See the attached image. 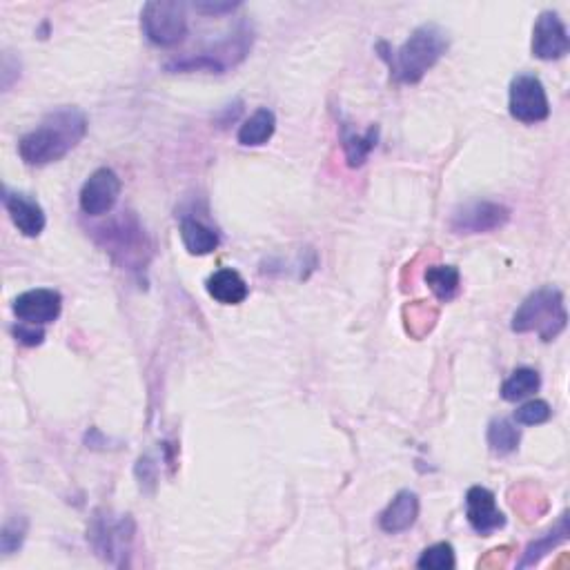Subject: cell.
<instances>
[{
	"label": "cell",
	"mask_w": 570,
	"mask_h": 570,
	"mask_svg": "<svg viewBox=\"0 0 570 570\" xmlns=\"http://www.w3.org/2000/svg\"><path fill=\"white\" fill-rule=\"evenodd\" d=\"M87 116L78 107H58L49 112L41 125L25 134L18 143V154L32 167H43L65 159L85 139Z\"/></svg>",
	"instance_id": "obj_1"
},
{
	"label": "cell",
	"mask_w": 570,
	"mask_h": 570,
	"mask_svg": "<svg viewBox=\"0 0 570 570\" xmlns=\"http://www.w3.org/2000/svg\"><path fill=\"white\" fill-rule=\"evenodd\" d=\"M448 49V34L439 25H421L395 52L381 54L399 83H419Z\"/></svg>",
	"instance_id": "obj_2"
},
{
	"label": "cell",
	"mask_w": 570,
	"mask_h": 570,
	"mask_svg": "<svg viewBox=\"0 0 570 570\" xmlns=\"http://www.w3.org/2000/svg\"><path fill=\"white\" fill-rule=\"evenodd\" d=\"M568 312L564 294L557 288H539L528 294L522 306L513 314L510 328L519 334L535 332L542 341H553L566 330Z\"/></svg>",
	"instance_id": "obj_3"
},
{
	"label": "cell",
	"mask_w": 570,
	"mask_h": 570,
	"mask_svg": "<svg viewBox=\"0 0 570 570\" xmlns=\"http://www.w3.org/2000/svg\"><path fill=\"white\" fill-rule=\"evenodd\" d=\"M141 27L147 41L156 47H174L188 36V14L179 0H152L141 12Z\"/></svg>",
	"instance_id": "obj_4"
},
{
	"label": "cell",
	"mask_w": 570,
	"mask_h": 570,
	"mask_svg": "<svg viewBox=\"0 0 570 570\" xmlns=\"http://www.w3.org/2000/svg\"><path fill=\"white\" fill-rule=\"evenodd\" d=\"M252 47V34L248 29H239L237 34L230 36L228 41H221L219 45H214L210 52H203L199 56H188L181 58V61H174L167 65L170 72H194V70H208L221 74L228 70V67L241 63L245 56H248Z\"/></svg>",
	"instance_id": "obj_5"
},
{
	"label": "cell",
	"mask_w": 570,
	"mask_h": 570,
	"mask_svg": "<svg viewBox=\"0 0 570 570\" xmlns=\"http://www.w3.org/2000/svg\"><path fill=\"white\" fill-rule=\"evenodd\" d=\"M508 110L515 121L535 125L550 116V103L544 90V83L533 74H519L510 83Z\"/></svg>",
	"instance_id": "obj_6"
},
{
	"label": "cell",
	"mask_w": 570,
	"mask_h": 570,
	"mask_svg": "<svg viewBox=\"0 0 570 570\" xmlns=\"http://www.w3.org/2000/svg\"><path fill=\"white\" fill-rule=\"evenodd\" d=\"M510 219L506 205L495 201H470L455 210L450 230L455 234H486L504 228Z\"/></svg>",
	"instance_id": "obj_7"
},
{
	"label": "cell",
	"mask_w": 570,
	"mask_h": 570,
	"mask_svg": "<svg viewBox=\"0 0 570 570\" xmlns=\"http://www.w3.org/2000/svg\"><path fill=\"white\" fill-rule=\"evenodd\" d=\"M121 188L123 185L119 174L110 170V167H101V170H96L90 179L83 183L81 196H78L81 210L90 216H103L112 212L114 205L119 203Z\"/></svg>",
	"instance_id": "obj_8"
},
{
	"label": "cell",
	"mask_w": 570,
	"mask_h": 570,
	"mask_svg": "<svg viewBox=\"0 0 570 570\" xmlns=\"http://www.w3.org/2000/svg\"><path fill=\"white\" fill-rule=\"evenodd\" d=\"M63 310V297L61 292L49 290V288H36L18 294L14 301V314L21 323H29V326H47L61 317Z\"/></svg>",
	"instance_id": "obj_9"
},
{
	"label": "cell",
	"mask_w": 570,
	"mask_h": 570,
	"mask_svg": "<svg viewBox=\"0 0 570 570\" xmlns=\"http://www.w3.org/2000/svg\"><path fill=\"white\" fill-rule=\"evenodd\" d=\"M533 56L539 61H559L570 49L568 29L555 12H542L533 27Z\"/></svg>",
	"instance_id": "obj_10"
},
{
	"label": "cell",
	"mask_w": 570,
	"mask_h": 570,
	"mask_svg": "<svg viewBox=\"0 0 570 570\" xmlns=\"http://www.w3.org/2000/svg\"><path fill=\"white\" fill-rule=\"evenodd\" d=\"M466 517L479 535H493L495 530L506 526V517L497 508V499L493 490L484 486H473L466 495Z\"/></svg>",
	"instance_id": "obj_11"
},
{
	"label": "cell",
	"mask_w": 570,
	"mask_h": 570,
	"mask_svg": "<svg viewBox=\"0 0 570 570\" xmlns=\"http://www.w3.org/2000/svg\"><path fill=\"white\" fill-rule=\"evenodd\" d=\"M134 537V524L130 517L125 519H96L90 539L98 553L105 555V559L110 557V562H114V555H125V550L130 548Z\"/></svg>",
	"instance_id": "obj_12"
},
{
	"label": "cell",
	"mask_w": 570,
	"mask_h": 570,
	"mask_svg": "<svg viewBox=\"0 0 570 570\" xmlns=\"http://www.w3.org/2000/svg\"><path fill=\"white\" fill-rule=\"evenodd\" d=\"M5 210L9 214V219L16 225V230L23 234V237L36 239L38 234L45 230V212L41 208V203L32 196L21 194V192H9L5 190L3 194Z\"/></svg>",
	"instance_id": "obj_13"
},
{
	"label": "cell",
	"mask_w": 570,
	"mask_h": 570,
	"mask_svg": "<svg viewBox=\"0 0 570 570\" xmlns=\"http://www.w3.org/2000/svg\"><path fill=\"white\" fill-rule=\"evenodd\" d=\"M417 517H419V497L415 493H410V490H401V493H397L395 499H392L386 510L379 515V526L383 533L399 535L415 526Z\"/></svg>",
	"instance_id": "obj_14"
},
{
	"label": "cell",
	"mask_w": 570,
	"mask_h": 570,
	"mask_svg": "<svg viewBox=\"0 0 570 570\" xmlns=\"http://www.w3.org/2000/svg\"><path fill=\"white\" fill-rule=\"evenodd\" d=\"M205 288H208L210 297L214 301L223 303V306H239V303L248 299V294H250L248 283H245L241 274L232 268H221L214 274H210Z\"/></svg>",
	"instance_id": "obj_15"
},
{
	"label": "cell",
	"mask_w": 570,
	"mask_h": 570,
	"mask_svg": "<svg viewBox=\"0 0 570 570\" xmlns=\"http://www.w3.org/2000/svg\"><path fill=\"white\" fill-rule=\"evenodd\" d=\"M274 130H277V116L268 107H259L250 119H245V123L239 127L237 141L243 147H259L265 145L270 139Z\"/></svg>",
	"instance_id": "obj_16"
},
{
	"label": "cell",
	"mask_w": 570,
	"mask_h": 570,
	"mask_svg": "<svg viewBox=\"0 0 570 570\" xmlns=\"http://www.w3.org/2000/svg\"><path fill=\"white\" fill-rule=\"evenodd\" d=\"M181 241L185 250L194 257H205L219 248V234H216L210 225L201 223L199 219H183L181 221Z\"/></svg>",
	"instance_id": "obj_17"
},
{
	"label": "cell",
	"mask_w": 570,
	"mask_h": 570,
	"mask_svg": "<svg viewBox=\"0 0 570 570\" xmlns=\"http://www.w3.org/2000/svg\"><path fill=\"white\" fill-rule=\"evenodd\" d=\"M379 139V127H370L366 134H355L348 125H343L341 130V145L343 154H346V161L350 167H361L366 163L370 152L375 150Z\"/></svg>",
	"instance_id": "obj_18"
},
{
	"label": "cell",
	"mask_w": 570,
	"mask_h": 570,
	"mask_svg": "<svg viewBox=\"0 0 570 570\" xmlns=\"http://www.w3.org/2000/svg\"><path fill=\"white\" fill-rule=\"evenodd\" d=\"M568 535H570V528H568V513H564L559 517V522L555 524V528H550L544 537L535 539V542H530L526 553L522 557V562H519V568H526V566H533L537 564L539 559L544 555L553 553V548L568 542Z\"/></svg>",
	"instance_id": "obj_19"
},
{
	"label": "cell",
	"mask_w": 570,
	"mask_h": 570,
	"mask_svg": "<svg viewBox=\"0 0 570 570\" xmlns=\"http://www.w3.org/2000/svg\"><path fill=\"white\" fill-rule=\"evenodd\" d=\"M424 279L430 292L435 294L441 303H448L459 294L461 274L455 265H430L424 274Z\"/></svg>",
	"instance_id": "obj_20"
},
{
	"label": "cell",
	"mask_w": 570,
	"mask_h": 570,
	"mask_svg": "<svg viewBox=\"0 0 570 570\" xmlns=\"http://www.w3.org/2000/svg\"><path fill=\"white\" fill-rule=\"evenodd\" d=\"M488 446L490 450L495 452V455L504 457L510 455V452H515L519 448V441H522V432L513 424L510 419H493L488 426Z\"/></svg>",
	"instance_id": "obj_21"
},
{
	"label": "cell",
	"mask_w": 570,
	"mask_h": 570,
	"mask_svg": "<svg viewBox=\"0 0 570 570\" xmlns=\"http://www.w3.org/2000/svg\"><path fill=\"white\" fill-rule=\"evenodd\" d=\"M542 386V377H539V372L533 368H517L513 375H510L504 386H501V397L504 401H522L530 395H535V392Z\"/></svg>",
	"instance_id": "obj_22"
},
{
	"label": "cell",
	"mask_w": 570,
	"mask_h": 570,
	"mask_svg": "<svg viewBox=\"0 0 570 570\" xmlns=\"http://www.w3.org/2000/svg\"><path fill=\"white\" fill-rule=\"evenodd\" d=\"M404 317H406V330L412 334V337L421 339L424 334H428L432 328H435L439 312L437 308L428 306L426 301H417V303H410V306L404 310Z\"/></svg>",
	"instance_id": "obj_23"
},
{
	"label": "cell",
	"mask_w": 570,
	"mask_h": 570,
	"mask_svg": "<svg viewBox=\"0 0 570 570\" xmlns=\"http://www.w3.org/2000/svg\"><path fill=\"white\" fill-rule=\"evenodd\" d=\"M417 566L424 568V570H452L457 566L455 548L446 542L430 546L417 559Z\"/></svg>",
	"instance_id": "obj_24"
},
{
	"label": "cell",
	"mask_w": 570,
	"mask_h": 570,
	"mask_svg": "<svg viewBox=\"0 0 570 570\" xmlns=\"http://www.w3.org/2000/svg\"><path fill=\"white\" fill-rule=\"evenodd\" d=\"M550 417H553V408H550L548 401L544 399H530L524 406H519L515 410V421L522 426L546 424Z\"/></svg>",
	"instance_id": "obj_25"
},
{
	"label": "cell",
	"mask_w": 570,
	"mask_h": 570,
	"mask_svg": "<svg viewBox=\"0 0 570 570\" xmlns=\"http://www.w3.org/2000/svg\"><path fill=\"white\" fill-rule=\"evenodd\" d=\"M27 535V519L25 517H14L12 522H7L3 526V533H0V548H3L5 555L16 553L18 548L23 546Z\"/></svg>",
	"instance_id": "obj_26"
},
{
	"label": "cell",
	"mask_w": 570,
	"mask_h": 570,
	"mask_svg": "<svg viewBox=\"0 0 570 570\" xmlns=\"http://www.w3.org/2000/svg\"><path fill=\"white\" fill-rule=\"evenodd\" d=\"M12 332L18 341L25 343V346H41L45 339V332L36 326H29V323H21V326H16Z\"/></svg>",
	"instance_id": "obj_27"
},
{
	"label": "cell",
	"mask_w": 570,
	"mask_h": 570,
	"mask_svg": "<svg viewBox=\"0 0 570 570\" xmlns=\"http://www.w3.org/2000/svg\"><path fill=\"white\" fill-rule=\"evenodd\" d=\"M194 7L203 14H225V12H232V9H237L239 3H196Z\"/></svg>",
	"instance_id": "obj_28"
}]
</instances>
